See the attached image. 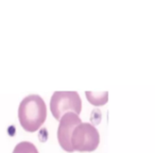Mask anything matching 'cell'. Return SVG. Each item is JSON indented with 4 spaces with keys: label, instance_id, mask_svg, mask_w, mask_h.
Masks as SVG:
<instances>
[{
    "label": "cell",
    "instance_id": "8992f818",
    "mask_svg": "<svg viewBox=\"0 0 155 153\" xmlns=\"http://www.w3.org/2000/svg\"><path fill=\"white\" fill-rule=\"evenodd\" d=\"M13 153H38L36 147L30 141H21L16 145Z\"/></svg>",
    "mask_w": 155,
    "mask_h": 153
},
{
    "label": "cell",
    "instance_id": "3957f363",
    "mask_svg": "<svg viewBox=\"0 0 155 153\" xmlns=\"http://www.w3.org/2000/svg\"><path fill=\"white\" fill-rule=\"evenodd\" d=\"M100 135L91 123L81 122L71 134V146L73 151L91 152L99 146Z\"/></svg>",
    "mask_w": 155,
    "mask_h": 153
},
{
    "label": "cell",
    "instance_id": "277c9868",
    "mask_svg": "<svg viewBox=\"0 0 155 153\" xmlns=\"http://www.w3.org/2000/svg\"><path fill=\"white\" fill-rule=\"evenodd\" d=\"M82 122L79 115L74 113H66L60 119V125L58 130V139L60 146L67 152H73L71 146V134L75 127Z\"/></svg>",
    "mask_w": 155,
    "mask_h": 153
},
{
    "label": "cell",
    "instance_id": "6da1fadb",
    "mask_svg": "<svg viewBox=\"0 0 155 153\" xmlns=\"http://www.w3.org/2000/svg\"><path fill=\"white\" fill-rule=\"evenodd\" d=\"M47 117V108L43 98L29 95L22 99L18 108V118L21 127L28 132H35L43 125Z\"/></svg>",
    "mask_w": 155,
    "mask_h": 153
},
{
    "label": "cell",
    "instance_id": "7a4b0ae2",
    "mask_svg": "<svg viewBox=\"0 0 155 153\" xmlns=\"http://www.w3.org/2000/svg\"><path fill=\"white\" fill-rule=\"evenodd\" d=\"M50 110L54 118L60 120L66 113L80 114L82 101L77 91H55L50 99Z\"/></svg>",
    "mask_w": 155,
    "mask_h": 153
},
{
    "label": "cell",
    "instance_id": "5b68a950",
    "mask_svg": "<svg viewBox=\"0 0 155 153\" xmlns=\"http://www.w3.org/2000/svg\"><path fill=\"white\" fill-rule=\"evenodd\" d=\"M86 98L93 105H104L108 100V93L107 91H102V93H94V91H86Z\"/></svg>",
    "mask_w": 155,
    "mask_h": 153
}]
</instances>
